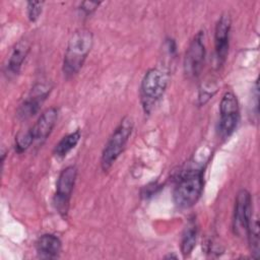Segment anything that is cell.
Segmentation results:
<instances>
[{
    "instance_id": "9c48e42d",
    "label": "cell",
    "mask_w": 260,
    "mask_h": 260,
    "mask_svg": "<svg viewBox=\"0 0 260 260\" xmlns=\"http://www.w3.org/2000/svg\"><path fill=\"white\" fill-rule=\"evenodd\" d=\"M52 90V86L48 83H37L29 91L28 95L19 105L16 116L19 120H27L35 116L42 107L45 100Z\"/></svg>"
},
{
    "instance_id": "7c38bea8",
    "label": "cell",
    "mask_w": 260,
    "mask_h": 260,
    "mask_svg": "<svg viewBox=\"0 0 260 260\" xmlns=\"http://www.w3.org/2000/svg\"><path fill=\"white\" fill-rule=\"evenodd\" d=\"M36 249L41 258L54 259L59 256L62 249V243L57 236L53 234H45L38 239Z\"/></svg>"
},
{
    "instance_id": "8992f818",
    "label": "cell",
    "mask_w": 260,
    "mask_h": 260,
    "mask_svg": "<svg viewBox=\"0 0 260 260\" xmlns=\"http://www.w3.org/2000/svg\"><path fill=\"white\" fill-rule=\"evenodd\" d=\"M168 85V75L157 69L151 68L146 71L141 81V95L144 106H149V104L154 103L159 100Z\"/></svg>"
},
{
    "instance_id": "6da1fadb",
    "label": "cell",
    "mask_w": 260,
    "mask_h": 260,
    "mask_svg": "<svg viewBox=\"0 0 260 260\" xmlns=\"http://www.w3.org/2000/svg\"><path fill=\"white\" fill-rule=\"evenodd\" d=\"M92 34L86 28L77 29L71 35L63 61V73L67 78L75 75L80 70L92 48Z\"/></svg>"
},
{
    "instance_id": "ba28073f",
    "label": "cell",
    "mask_w": 260,
    "mask_h": 260,
    "mask_svg": "<svg viewBox=\"0 0 260 260\" xmlns=\"http://www.w3.org/2000/svg\"><path fill=\"white\" fill-rule=\"evenodd\" d=\"M205 59L204 32L199 31L191 41L184 59V70L189 77H197L203 68Z\"/></svg>"
},
{
    "instance_id": "277c9868",
    "label": "cell",
    "mask_w": 260,
    "mask_h": 260,
    "mask_svg": "<svg viewBox=\"0 0 260 260\" xmlns=\"http://www.w3.org/2000/svg\"><path fill=\"white\" fill-rule=\"evenodd\" d=\"M77 170L73 166L65 168L59 175L56 192L54 195V206L62 217H66L69 209V202L75 184Z\"/></svg>"
},
{
    "instance_id": "52a82bcc",
    "label": "cell",
    "mask_w": 260,
    "mask_h": 260,
    "mask_svg": "<svg viewBox=\"0 0 260 260\" xmlns=\"http://www.w3.org/2000/svg\"><path fill=\"white\" fill-rule=\"evenodd\" d=\"M252 215L251 195L247 190L242 189L237 194L233 216V231L236 236L247 237Z\"/></svg>"
},
{
    "instance_id": "2e32d148",
    "label": "cell",
    "mask_w": 260,
    "mask_h": 260,
    "mask_svg": "<svg viewBox=\"0 0 260 260\" xmlns=\"http://www.w3.org/2000/svg\"><path fill=\"white\" fill-rule=\"evenodd\" d=\"M251 255L253 258H258L260 255V239H259V221L257 217L252 215L247 232V237Z\"/></svg>"
},
{
    "instance_id": "5bb4252c",
    "label": "cell",
    "mask_w": 260,
    "mask_h": 260,
    "mask_svg": "<svg viewBox=\"0 0 260 260\" xmlns=\"http://www.w3.org/2000/svg\"><path fill=\"white\" fill-rule=\"evenodd\" d=\"M81 137L80 134V130L77 129L74 132H71L69 134H67L66 136H64L55 146L54 148V155L57 158H63L65 157L79 142Z\"/></svg>"
},
{
    "instance_id": "5b68a950",
    "label": "cell",
    "mask_w": 260,
    "mask_h": 260,
    "mask_svg": "<svg viewBox=\"0 0 260 260\" xmlns=\"http://www.w3.org/2000/svg\"><path fill=\"white\" fill-rule=\"evenodd\" d=\"M220 119L218 132L222 138H228L236 130L239 120L240 111L237 96L232 91H225L219 104Z\"/></svg>"
},
{
    "instance_id": "7a4b0ae2",
    "label": "cell",
    "mask_w": 260,
    "mask_h": 260,
    "mask_svg": "<svg viewBox=\"0 0 260 260\" xmlns=\"http://www.w3.org/2000/svg\"><path fill=\"white\" fill-rule=\"evenodd\" d=\"M203 171L187 170L180 174L174 189L173 199L180 209H188L196 204L203 191Z\"/></svg>"
},
{
    "instance_id": "3957f363",
    "label": "cell",
    "mask_w": 260,
    "mask_h": 260,
    "mask_svg": "<svg viewBox=\"0 0 260 260\" xmlns=\"http://www.w3.org/2000/svg\"><path fill=\"white\" fill-rule=\"evenodd\" d=\"M132 119L130 117H125L114 130L105 145L101 157V167L104 172L109 171L113 164L123 152L132 133Z\"/></svg>"
},
{
    "instance_id": "8fae6325",
    "label": "cell",
    "mask_w": 260,
    "mask_h": 260,
    "mask_svg": "<svg viewBox=\"0 0 260 260\" xmlns=\"http://www.w3.org/2000/svg\"><path fill=\"white\" fill-rule=\"evenodd\" d=\"M58 120V110L55 107H52L46 110L38 119L36 124L32 126L31 132L37 142H44L48 136L51 134L53 128L56 125Z\"/></svg>"
},
{
    "instance_id": "ac0fdd59",
    "label": "cell",
    "mask_w": 260,
    "mask_h": 260,
    "mask_svg": "<svg viewBox=\"0 0 260 260\" xmlns=\"http://www.w3.org/2000/svg\"><path fill=\"white\" fill-rule=\"evenodd\" d=\"M43 1H28L26 8H27V17L30 21H36L40 17L42 10H43Z\"/></svg>"
},
{
    "instance_id": "e0dca14e",
    "label": "cell",
    "mask_w": 260,
    "mask_h": 260,
    "mask_svg": "<svg viewBox=\"0 0 260 260\" xmlns=\"http://www.w3.org/2000/svg\"><path fill=\"white\" fill-rule=\"evenodd\" d=\"M34 142L35 138L31 129H28L25 132H19L15 137V150L21 153L25 151Z\"/></svg>"
},
{
    "instance_id": "30bf717a",
    "label": "cell",
    "mask_w": 260,
    "mask_h": 260,
    "mask_svg": "<svg viewBox=\"0 0 260 260\" xmlns=\"http://www.w3.org/2000/svg\"><path fill=\"white\" fill-rule=\"evenodd\" d=\"M231 16L228 13L222 14L216 22L214 31V47L215 55L219 64L226 59L230 46V31H231Z\"/></svg>"
},
{
    "instance_id": "9a60e30c",
    "label": "cell",
    "mask_w": 260,
    "mask_h": 260,
    "mask_svg": "<svg viewBox=\"0 0 260 260\" xmlns=\"http://www.w3.org/2000/svg\"><path fill=\"white\" fill-rule=\"evenodd\" d=\"M197 241V226L194 220H190L184 230L181 240V253L183 257H188L195 248Z\"/></svg>"
},
{
    "instance_id": "4fadbf2b",
    "label": "cell",
    "mask_w": 260,
    "mask_h": 260,
    "mask_svg": "<svg viewBox=\"0 0 260 260\" xmlns=\"http://www.w3.org/2000/svg\"><path fill=\"white\" fill-rule=\"evenodd\" d=\"M30 49V43L27 39H22L17 42V44L14 46L12 53L8 59L7 63V70L12 74H17L21 66L23 64V61L25 60L28 52Z\"/></svg>"
},
{
    "instance_id": "d6986e66",
    "label": "cell",
    "mask_w": 260,
    "mask_h": 260,
    "mask_svg": "<svg viewBox=\"0 0 260 260\" xmlns=\"http://www.w3.org/2000/svg\"><path fill=\"white\" fill-rule=\"evenodd\" d=\"M101 4V2H89V1H84V2H82L81 4H80V10L84 13V14H86V15H88V14H90V13H92L98 7H99V5Z\"/></svg>"
}]
</instances>
